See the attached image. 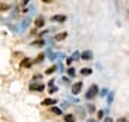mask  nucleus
Instances as JSON below:
<instances>
[{"instance_id":"obj_8","label":"nucleus","mask_w":129,"mask_h":122,"mask_svg":"<svg viewBox=\"0 0 129 122\" xmlns=\"http://www.w3.org/2000/svg\"><path fill=\"white\" fill-rule=\"evenodd\" d=\"M20 66H22V68H30V66H32V60L27 59V57H24L23 60H22V63H20Z\"/></svg>"},{"instance_id":"obj_9","label":"nucleus","mask_w":129,"mask_h":122,"mask_svg":"<svg viewBox=\"0 0 129 122\" xmlns=\"http://www.w3.org/2000/svg\"><path fill=\"white\" fill-rule=\"evenodd\" d=\"M66 36H68V33H66V32L59 33V35H56V36H55V40H57V42H59V40H63V39H66Z\"/></svg>"},{"instance_id":"obj_14","label":"nucleus","mask_w":129,"mask_h":122,"mask_svg":"<svg viewBox=\"0 0 129 122\" xmlns=\"http://www.w3.org/2000/svg\"><path fill=\"white\" fill-rule=\"evenodd\" d=\"M68 75H69V76H75V69H73V68H69V69H68Z\"/></svg>"},{"instance_id":"obj_1","label":"nucleus","mask_w":129,"mask_h":122,"mask_svg":"<svg viewBox=\"0 0 129 122\" xmlns=\"http://www.w3.org/2000/svg\"><path fill=\"white\" fill-rule=\"evenodd\" d=\"M98 92H99V88H98L96 85H92L88 89V92H86V99H93L98 95Z\"/></svg>"},{"instance_id":"obj_16","label":"nucleus","mask_w":129,"mask_h":122,"mask_svg":"<svg viewBox=\"0 0 129 122\" xmlns=\"http://www.w3.org/2000/svg\"><path fill=\"white\" fill-rule=\"evenodd\" d=\"M43 57H45V55H43V53H42V55H39V56H37V60H36V62H42V60H43Z\"/></svg>"},{"instance_id":"obj_15","label":"nucleus","mask_w":129,"mask_h":122,"mask_svg":"<svg viewBox=\"0 0 129 122\" xmlns=\"http://www.w3.org/2000/svg\"><path fill=\"white\" fill-rule=\"evenodd\" d=\"M103 118V111H99L98 112V119H102Z\"/></svg>"},{"instance_id":"obj_7","label":"nucleus","mask_w":129,"mask_h":122,"mask_svg":"<svg viewBox=\"0 0 129 122\" xmlns=\"http://www.w3.org/2000/svg\"><path fill=\"white\" fill-rule=\"evenodd\" d=\"M35 26H36V27H43V26H45V19H43V17H37L36 20H35Z\"/></svg>"},{"instance_id":"obj_11","label":"nucleus","mask_w":129,"mask_h":122,"mask_svg":"<svg viewBox=\"0 0 129 122\" xmlns=\"http://www.w3.org/2000/svg\"><path fill=\"white\" fill-rule=\"evenodd\" d=\"M75 121H76V119H75L73 115H70V113L69 115H64V122H75Z\"/></svg>"},{"instance_id":"obj_6","label":"nucleus","mask_w":129,"mask_h":122,"mask_svg":"<svg viewBox=\"0 0 129 122\" xmlns=\"http://www.w3.org/2000/svg\"><path fill=\"white\" fill-rule=\"evenodd\" d=\"M55 103H56V99H52V98H47L45 101H42L43 106H50V105H55Z\"/></svg>"},{"instance_id":"obj_10","label":"nucleus","mask_w":129,"mask_h":122,"mask_svg":"<svg viewBox=\"0 0 129 122\" xmlns=\"http://www.w3.org/2000/svg\"><path fill=\"white\" fill-rule=\"evenodd\" d=\"M80 73H82L83 76H89L92 73V69H90V68H83L82 71H80Z\"/></svg>"},{"instance_id":"obj_5","label":"nucleus","mask_w":129,"mask_h":122,"mask_svg":"<svg viewBox=\"0 0 129 122\" xmlns=\"http://www.w3.org/2000/svg\"><path fill=\"white\" fill-rule=\"evenodd\" d=\"M52 20L53 22H62L63 23L64 20H66V16L64 14H55V16H52Z\"/></svg>"},{"instance_id":"obj_21","label":"nucleus","mask_w":129,"mask_h":122,"mask_svg":"<svg viewBox=\"0 0 129 122\" xmlns=\"http://www.w3.org/2000/svg\"><path fill=\"white\" fill-rule=\"evenodd\" d=\"M86 122H98V121H96V119H88Z\"/></svg>"},{"instance_id":"obj_3","label":"nucleus","mask_w":129,"mask_h":122,"mask_svg":"<svg viewBox=\"0 0 129 122\" xmlns=\"http://www.w3.org/2000/svg\"><path fill=\"white\" fill-rule=\"evenodd\" d=\"M82 86H83V83L82 82H76V83L72 86V94H75V95H78L80 90H82Z\"/></svg>"},{"instance_id":"obj_13","label":"nucleus","mask_w":129,"mask_h":122,"mask_svg":"<svg viewBox=\"0 0 129 122\" xmlns=\"http://www.w3.org/2000/svg\"><path fill=\"white\" fill-rule=\"evenodd\" d=\"M53 72H56V66H52V68H49L46 71V75H50V73H53Z\"/></svg>"},{"instance_id":"obj_19","label":"nucleus","mask_w":129,"mask_h":122,"mask_svg":"<svg viewBox=\"0 0 129 122\" xmlns=\"http://www.w3.org/2000/svg\"><path fill=\"white\" fill-rule=\"evenodd\" d=\"M72 60H73V57H69V59L66 60V62H68V65H70V63H72Z\"/></svg>"},{"instance_id":"obj_18","label":"nucleus","mask_w":129,"mask_h":122,"mask_svg":"<svg viewBox=\"0 0 129 122\" xmlns=\"http://www.w3.org/2000/svg\"><path fill=\"white\" fill-rule=\"evenodd\" d=\"M89 111H90V112H93V111H95V106H92V105H89Z\"/></svg>"},{"instance_id":"obj_12","label":"nucleus","mask_w":129,"mask_h":122,"mask_svg":"<svg viewBox=\"0 0 129 122\" xmlns=\"http://www.w3.org/2000/svg\"><path fill=\"white\" fill-rule=\"evenodd\" d=\"M52 112L56 113V115H62V111H60L57 106H52Z\"/></svg>"},{"instance_id":"obj_4","label":"nucleus","mask_w":129,"mask_h":122,"mask_svg":"<svg viewBox=\"0 0 129 122\" xmlns=\"http://www.w3.org/2000/svg\"><path fill=\"white\" fill-rule=\"evenodd\" d=\"M80 57H82V60H92L93 55H92V52L90 50H85L82 55H80Z\"/></svg>"},{"instance_id":"obj_17","label":"nucleus","mask_w":129,"mask_h":122,"mask_svg":"<svg viewBox=\"0 0 129 122\" xmlns=\"http://www.w3.org/2000/svg\"><path fill=\"white\" fill-rule=\"evenodd\" d=\"M116 122H126V119H125V118H119Z\"/></svg>"},{"instance_id":"obj_20","label":"nucleus","mask_w":129,"mask_h":122,"mask_svg":"<svg viewBox=\"0 0 129 122\" xmlns=\"http://www.w3.org/2000/svg\"><path fill=\"white\" fill-rule=\"evenodd\" d=\"M105 122H113V121H112V118H106Z\"/></svg>"},{"instance_id":"obj_2","label":"nucleus","mask_w":129,"mask_h":122,"mask_svg":"<svg viewBox=\"0 0 129 122\" xmlns=\"http://www.w3.org/2000/svg\"><path fill=\"white\" fill-rule=\"evenodd\" d=\"M29 89L30 90H35V92H42V90L45 89V85L43 83H30L29 85Z\"/></svg>"}]
</instances>
